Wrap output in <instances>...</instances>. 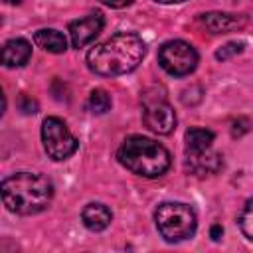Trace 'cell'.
<instances>
[{
  "instance_id": "6da1fadb",
  "label": "cell",
  "mask_w": 253,
  "mask_h": 253,
  "mask_svg": "<svg viewBox=\"0 0 253 253\" xmlns=\"http://www.w3.org/2000/svg\"><path fill=\"white\" fill-rule=\"evenodd\" d=\"M144 53L146 45L142 38H138L136 34L121 32L89 49L87 67L93 73L105 77L125 75L138 67Z\"/></svg>"
},
{
  "instance_id": "7a4b0ae2",
  "label": "cell",
  "mask_w": 253,
  "mask_h": 253,
  "mask_svg": "<svg viewBox=\"0 0 253 253\" xmlns=\"http://www.w3.org/2000/svg\"><path fill=\"white\" fill-rule=\"evenodd\" d=\"M53 198V184L36 172H16L2 182L4 206L20 215L43 211Z\"/></svg>"
},
{
  "instance_id": "3957f363",
  "label": "cell",
  "mask_w": 253,
  "mask_h": 253,
  "mask_svg": "<svg viewBox=\"0 0 253 253\" xmlns=\"http://www.w3.org/2000/svg\"><path fill=\"white\" fill-rule=\"evenodd\" d=\"M117 158L126 170L142 178H158L170 168V152L160 142L140 134L128 136L121 144Z\"/></svg>"
},
{
  "instance_id": "277c9868",
  "label": "cell",
  "mask_w": 253,
  "mask_h": 253,
  "mask_svg": "<svg viewBox=\"0 0 253 253\" xmlns=\"http://www.w3.org/2000/svg\"><path fill=\"white\" fill-rule=\"evenodd\" d=\"M154 221H156L158 233L170 243H178L192 237L198 225L194 210L180 202L160 204L154 211Z\"/></svg>"
},
{
  "instance_id": "5b68a950",
  "label": "cell",
  "mask_w": 253,
  "mask_h": 253,
  "mask_svg": "<svg viewBox=\"0 0 253 253\" xmlns=\"http://www.w3.org/2000/svg\"><path fill=\"white\" fill-rule=\"evenodd\" d=\"M42 142L51 160H67L79 146L67 125L57 117H47L42 123Z\"/></svg>"
},
{
  "instance_id": "8992f818",
  "label": "cell",
  "mask_w": 253,
  "mask_h": 253,
  "mask_svg": "<svg viewBox=\"0 0 253 253\" xmlns=\"http://www.w3.org/2000/svg\"><path fill=\"white\" fill-rule=\"evenodd\" d=\"M142 121L156 134H170L176 128V113L160 91H146L142 97Z\"/></svg>"
},
{
  "instance_id": "52a82bcc",
  "label": "cell",
  "mask_w": 253,
  "mask_h": 253,
  "mask_svg": "<svg viewBox=\"0 0 253 253\" xmlns=\"http://www.w3.org/2000/svg\"><path fill=\"white\" fill-rule=\"evenodd\" d=\"M158 63L166 73L174 77H184L196 69L198 51L188 42L172 40L162 43V47L158 49Z\"/></svg>"
},
{
  "instance_id": "ba28073f",
  "label": "cell",
  "mask_w": 253,
  "mask_h": 253,
  "mask_svg": "<svg viewBox=\"0 0 253 253\" xmlns=\"http://www.w3.org/2000/svg\"><path fill=\"white\" fill-rule=\"evenodd\" d=\"M105 26V18L101 12H91L79 20H73L69 24V38H71V45L73 47H83L87 43H91L103 30Z\"/></svg>"
},
{
  "instance_id": "9c48e42d",
  "label": "cell",
  "mask_w": 253,
  "mask_h": 253,
  "mask_svg": "<svg viewBox=\"0 0 253 253\" xmlns=\"http://www.w3.org/2000/svg\"><path fill=\"white\" fill-rule=\"evenodd\" d=\"M221 156L211 152L210 148L204 152H188L186 156V170L194 176H208L215 174L221 168Z\"/></svg>"
},
{
  "instance_id": "30bf717a",
  "label": "cell",
  "mask_w": 253,
  "mask_h": 253,
  "mask_svg": "<svg viewBox=\"0 0 253 253\" xmlns=\"http://www.w3.org/2000/svg\"><path fill=\"white\" fill-rule=\"evenodd\" d=\"M202 22L213 34H227L243 28L247 24V18L241 14L237 16V14H225V12H210L202 16Z\"/></svg>"
},
{
  "instance_id": "8fae6325",
  "label": "cell",
  "mask_w": 253,
  "mask_h": 253,
  "mask_svg": "<svg viewBox=\"0 0 253 253\" xmlns=\"http://www.w3.org/2000/svg\"><path fill=\"white\" fill-rule=\"evenodd\" d=\"M32 55V43L24 38H12L2 47V63L6 67H22Z\"/></svg>"
},
{
  "instance_id": "7c38bea8",
  "label": "cell",
  "mask_w": 253,
  "mask_h": 253,
  "mask_svg": "<svg viewBox=\"0 0 253 253\" xmlns=\"http://www.w3.org/2000/svg\"><path fill=\"white\" fill-rule=\"evenodd\" d=\"M81 219L87 229L91 231H103L109 227L113 213L105 204H87L81 211Z\"/></svg>"
},
{
  "instance_id": "4fadbf2b",
  "label": "cell",
  "mask_w": 253,
  "mask_h": 253,
  "mask_svg": "<svg viewBox=\"0 0 253 253\" xmlns=\"http://www.w3.org/2000/svg\"><path fill=\"white\" fill-rule=\"evenodd\" d=\"M34 43L38 47H42L43 51H49V53H63L67 49V40L65 36L59 32V30H53V28H43V30H38L34 34Z\"/></svg>"
},
{
  "instance_id": "5bb4252c",
  "label": "cell",
  "mask_w": 253,
  "mask_h": 253,
  "mask_svg": "<svg viewBox=\"0 0 253 253\" xmlns=\"http://www.w3.org/2000/svg\"><path fill=\"white\" fill-rule=\"evenodd\" d=\"M213 132L202 126H192L186 130V150L188 152H204L211 146Z\"/></svg>"
},
{
  "instance_id": "9a60e30c",
  "label": "cell",
  "mask_w": 253,
  "mask_h": 253,
  "mask_svg": "<svg viewBox=\"0 0 253 253\" xmlns=\"http://www.w3.org/2000/svg\"><path fill=\"white\" fill-rule=\"evenodd\" d=\"M89 109L95 115H103L111 109V97L105 89H93L89 95Z\"/></svg>"
},
{
  "instance_id": "2e32d148",
  "label": "cell",
  "mask_w": 253,
  "mask_h": 253,
  "mask_svg": "<svg viewBox=\"0 0 253 253\" xmlns=\"http://www.w3.org/2000/svg\"><path fill=\"white\" fill-rule=\"evenodd\" d=\"M239 225H241L243 235L253 241V198L245 204V208L241 211V217H239Z\"/></svg>"
},
{
  "instance_id": "e0dca14e",
  "label": "cell",
  "mask_w": 253,
  "mask_h": 253,
  "mask_svg": "<svg viewBox=\"0 0 253 253\" xmlns=\"http://www.w3.org/2000/svg\"><path fill=\"white\" fill-rule=\"evenodd\" d=\"M243 47H245L243 42H229V43L221 45V47L215 51V57L221 59V61H225V59H229V57H233V55H239V53L243 51Z\"/></svg>"
},
{
  "instance_id": "ac0fdd59",
  "label": "cell",
  "mask_w": 253,
  "mask_h": 253,
  "mask_svg": "<svg viewBox=\"0 0 253 253\" xmlns=\"http://www.w3.org/2000/svg\"><path fill=\"white\" fill-rule=\"evenodd\" d=\"M20 107H22V111L24 113H36V109H38V105H36V101H32L30 97H22V101H20Z\"/></svg>"
},
{
  "instance_id": "d6986e66",
  "label": "cell",
  "mask_w": 253,
  "mask_h": 253,
  "mask_svg": "<svg viewBox=\"0 0 253 253\" xmlns=\"http://www.w3.org/2000/svg\"><path fill=\"white\" fill-rule=\"evenodd\" d=\"M105 6H111V8H125V6H130L132 0H101Z\"/></svg>"
},
{
  "instance_id": "ffe728a7",
  "label": "cell",
  "mask_w": 253,
  "mask_h": 253,
  "mask_svg": "<svg viewBox=\"0 0 253 253\" xmlns=\"http://www.w3.org/2000/svg\"><path fill=\"white\" fill-rule=\"evenodd\" d=\"M221 233H223L221 225H213V227H211V239H213V241H217V239L221 237Z\"/></svg>"
},
{
  "instance_id": "44dd1931",
  "label": "cell",
  "mask_w": 253,
  "mask_h": 253,
  "mask_svg": "<svg viewBox=\"0 0 253 253\" xmlns=\"http://www.w3.org/2000/svg\"><path fill=\"white\" fill-rule=\"evenodd\" d=\"M154 2H160V4H180V2H186V0H154Z\"/></svg>"
},
{
  "instance_id": "7402d4cb",
  "label": "cell",
  "mask_w": 253,
  "mask_h": 253,
  "mask_svg": "<svg viewBox=\"0 0 253 253\" xmlns=\"http://www.w3.org/2000/svg\"><path fill=\"white\" fill-rule=\"evenodd\" d=\"M4 2H8V4H20L22 0H4Z\"/></svg>"
}]
</instances>
